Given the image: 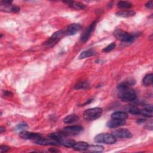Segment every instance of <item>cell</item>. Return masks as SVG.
<instances>
[{
    "instance_id": "cell-1",
    "label": "cell",
    "mask_w": 153,
    "mask_h": 153,
    "mask_svg": "<svg viewBox=\"0 0 153 153\" xmlns=\"http://www.w3.org/2000/svg\"><path fill=\"white\" fill-rule=\"evenodd\" d=\"M118 97L124 102H131L136 99V93L135 91L120 83L118 85Z\"/></svg>"
},
{
    "instance_id": "cell-2",
    "label": "cell",
    "mask_w": 153,
    "mask_h": 153,
    "mask_svg": "<svg viewBox=\"0 0 153 153\" xmlns=\"http://www.w3.org/2000/svg\"><path fill=\"white\" fill-rule=\"evenodd\" d=\"M114 35L118 40H120V41L126 43H130L134 41L135 38L138 36V34L129 33L121 29H117L114 31Z\"/></svg>"
},
{
    "instance_id": "cell-3",
    "label": "cell",
    "mask_w": 153,
    "mask_h": 153,
    "mask_svg": "<svg viewBox=\"0 0 153 153\" xmlns=\"http://www.w3.org/2000/svg\"><path fill=\"white\" fill-rule=\"evenodd\" d=\"M102 109L101 108H93L86 109L83 113V117L85 120L93 121L102 115Z\"/></svg>"
},
{
    "instance_id": "cell-4",
    "label": "cell",
    "mask_w": 153,
    "mask_h": 153,
    "mask_svg": "<svg viewBox=\"0 0 153 153\" xmlns=\"http://www.w3.org/2000/svg\"><path fill=\"white\" fill-rule=\"evenodd\" d=\"M117 140V138L110 133H100L96 136L94 137V141L97 143H103L105 144L111 145L115 143Z\"/></svg>"
},
{
    "instance_id": "cell-5",
    "label": "cell",
    "mask_w": 153,
    "mask_h": 153,
    "mask_svg": "<svg viewBox=\"0 0 153 153\" xmlns=\"http://www.w3.org/2000/svg\"><path fill=\"white\" fill-rule=\"evenodd\" d=\"M83 128L81 126H69L64 127L59 133L63 137L76 136L82 131Z\"/></svg>"
},
{
    "instance_id": "cell-6",
    "label": "cell",
    "mask_w": 153,
    "mask_h": 153,
    "mask_svg": "<svg viewBox=\"0 0 153 153\" xmlns=\"http://www.w3.org/2000/svg\"><path fill=\"white\" fill-rule=\"evenodd\" d=\"M65 35V30H59L54 32L45 42L46 47H51L54 46Z\"/></svg>"
},
{
    "instance_id": "cell-7",
    "label": "cell",
    "mask_w": 153,
    "mask_h": 153,
    "mask_svg": "<svg viewBox=\"0 0 153 153\" xmlns=\"http://www.w3.org/2000/svg\"><path fill=\"white\" fill-rule=\"evenodd\" d=\"M96 25V21L95 20L93 23H91V24H90L89 26L82 32V33L80 36V41L81 42H85L89 39L91 33H93L95 28Z\"/></svg>"
},
{
    "instance_id": "cell-8",
    "label": "cell",
    "mask_w": 153,
    "mask_h": 153,
    "mask_svg": "<svg viewBox=\"0 0 153 153\" xmlns=\"http://www.w3.org/2000/svg\"><path fill=\"white\" fill-rule=\"evenodd\" d=\"M19 136L23 139L26 140H36L40 138H41V135L39 133H33L27 131L26 130H22L19 133Z\"/></svg>"
},
{
    "instance_id": "cell-9",
    "label": "cell",
    "mask_w": 153,
    "mask_h": 153,
    "mask_svg": "<svg viewBox=\"0 0 153 153\" xmlns=\"http://www.w3.org/2000/svg\"><path fill=\"white\" fill-rule=\"evenodd\" d=\"M116 138L128 139L132 137L131 133L126 128H120L115 130L112 133Z\"/></svg>"
},
{
    "instance_id": "cell-10",
    "label": "cell",
    "mask_w": 153,
    "mask_h": 153,
    "mask_svg": "<svg viewBox=\"0 0 153 153\" xmlns=\"http://www.w3.org/2000/svg\"><path fill=\"white\" fill-rule=\"evenodd\" d=\"M35 142L38 144V145H44V146H47V145H60V143L54 139L53 138L48 137V138H40L36 140L35 141Z\"/></svg>"
},
{
    "instance_id": "cell-11",
    "label": "cell",
    "mask_w": 153,
    "mask_h": 153,
    "mask_svg": "<svg viewBox=\"0 0 153 153\" xmlns=\"http://www.w3.org/2000/svg\"><path fill=\"white\" fill-rule=\"evenodd\" d=\"M81 26L79 23H72L69 25L65 30V35H74L76 33L81 29Z\"/></svg>"
},
{
    "instance_id": "cell-12",
    "label": "cell",
    "mask_w": 153,
    "mask_h": 153,
    "mask_svg": "<svg viewBox=\"0 0 153 153\" xmlns=\"http://www.w3.org/2000/svg\"><path fill=\"white\" fill-rule=\"evenodd\" d=\"M126 123V120L112 118V120L108 121L106 125L109 128H117V127L124 126L125 125Z\"/></svg>"
},
{
    "instance_id": "cell-13",
    "label": "cell",
    "mask_w": 153,
    "mask_h": 153,
    "mask_svg": "<svg viewBox=\"0 0 153 153\" xmlns=\"http://www.w3.org/2000/svg\"><path fill=\"white\" fill-rule=\"evenodd\" d=\"M140 114L147 118L152 117V106L151 105H147L142 109H140Z\"/></svg>"
},
{
    "instance_id": "cell-14",
    "label": "cell",
    "mask_w": 153,
    "mask_h": 153,
    "mask_svg": "<svg viewBox=\"0 0 153 153\" xmlns=\"http://www.w3.org/2000/svg\"><path fill=\"white\" fill-rule=\"evenodd\" d=\"M88 146V143L85 142H78L75 143V145L73 147V149L75 151H84L87 150Z\"/></svg>"
},
{
    "instance_id": "cell-15",
    "label": "cell",
    "mask_w": 153,
    "mask_h": 153,
    "mask_svg": "<svg viewBox=\"0 0 153 153\" xmlns=\"http://www.w3.org/2000/svg\"><path fill=\"white\" fill-rule=\"evenodd\" d=\"M68 5L72 9L75 10H83L86 8V6L82 3L74 1H67L66 2Z\"/></svg>"
},
{
    "instance_id": "cell-16",
    "label": "cell",
    "mask_w": 153,
    "mask_h": 153,
    "mask_svg": "<svg viewBox=\"0 0 153 153\" xmlns=\"http://www.w3.org/2000/svg\"><path fill=\"white\" fill-rule=\"evenodd\" d=\"M96 54V52L93 49H88L85 51H83L79 56L78 58L79 59H82L85 58H87L91 56H93Z\"/></svg>"
},
{
    "instance_id": "cell-17",
    "label": "cell",
    "mask_w": 153,
    "mask_h": 153,
    "mask_svg": "<svg viewBox=\"0 0 153 153\" xmlns=\"http://www.w3.org/2000/svg\"><path fill=\"white\" fill-rule=\"evenodd\" d=\"M79 117L75 114H71L65 117L63 119V122L65 124H71L78 121Z\"/></svg>"
},
{
    "instance_id": "cell-18",
    "label": "cell",
    "mask_w": 153,
    "mask_h": 153,
    "mask_svg": "<svg viewBox=\"0 0 153 153\" xmlns=\"http://www.w3.org/2000/svg\"><path fill=\"white\" fill-rule=\"evenodd\" d=\"M135 12L131 10H124V11H120L116 13V15L119 17H132L135 15Z\"/></svg>"
},
{
    "instance_id": "cell-19",
    "label": "cell",
    "mask_w": 153,
    "mask_h": 153,
    "mask_svg": "<svg viewBox=\"0 0 153 153\" xmlns=\"http://www.w3.org/2000/svg\"><path fill=\"white\" fill-rule=\"evenodd\" d=\"M111 118L120 119V120H126L128 118V115L125 112L117 111L112 114Z\"/></svg>"
},
{
    "instance_id": "cell-20",
    "label": "cell",
    "mask_w": 153,
    "mask_h": 153,
    "mask_svg": "<svg viewBox=\"0 0 153 153\" xmlns=\"http://www.w3.org/2000/svg\"><path fill=\"white\" fill-rule=\"evenodd\" d=\"M103 149H104V147L102 145H88L86 151L91 152H102Z\"/></svg>"
},
{
    "instance_id": "cell-21",
    "label": "cell",
    "mask_w": 153,
    "mask_h": 153,
    "mask_svg": "<svg viewBox=\"0 0 153 153\" xmlns=\"http://www.w3.org/2000/svg\"><path fill=\"white\" fill-rule=\"evenodd\" d=\"M142 84L144 86L148 87L152 84V74H147L142 79Z\"/></svg>"
},
{
    "instance_id": "cell-22",
    "label": "cell",
    "mask_w": 153,
    "mask_h": 153,
    "mask_svg": "<svg viewBox=\"0 0 153 153\" xmlns=\"http://www.w3.org/2000/svg\"><path fill=\"white\" fill-rule=\"evenodd\" d=\"M89 87V84L86 81H81L78 82L75 85V89L79 90V89H85Z\"/></svg>"
},
{
    "instance_id": "cell-23",
    "label": "cell",
    "mask_w": 153,
    "mask_h": 153,
    "mask_svg": "<svg viewBox=\"0 0 153 153\" xmlns=\"http://www.w3.org/2000/svg\"><path fill=\"white\" fill-rule=\"evenodd\" d=\"M117 6L120 8L128 9L132 7V4L128 1H120L118 2Z\"/></svg>"
},
{
    "instance_id": "cell-24",
    "label": "cell",
    "mask_w": 153,
    "mask_h": 153,
    "mask_svg": "<svg viewBox=\"0 0 153 153\" xmlns=\"http://www.w3.org/2000/svg\"><path fill=\"white\" fill-rule=\"evenodd\" d=\"M75 143L76 142H75V140H72V139H67V140L63 139V140L61 143V145L65 147H67V148H73L74 146L75 145Z\"/></svg>"
},
{
    "instance_id": "cell-25",
    "label": "cell",
    "mask_w": 153,
    "mask_h": 153,
    "mask_svg": "<svg viewBox=\"0 0 153 153\" xmlns=\"http://www.w3.org/2000/svg\"><path fill=\"white\" fill-rule=\"evenodd\" d=\"M128 112L133 115H139L140 114V109L136 106H131L128 108Z\"/></svg>"
},
{
    "instance_id": "cell-26",
    "label": "cell",
    "mask_w": 153,
    "mask_h": 153,
    "mask_svg": "<svg viewBox=\"0 0 153 153\" xmlns=\"http://www.w3.org/2000/svg\"><path fill=\"white\" fill-rule=\"evenodd\" d=\"M116 47V44L115 42H112L111 44H109L108 45H107L106 47H105L103 49V51L105 52V53H108V52H110L112 50H113Z\"/></svg>"
},
{
    "instance_id": "cell-27",
    "label": "cell",
    "mask_w": 153,
    "mask_h": 153,
    "mask_svg": "<svg viewBox=\"0 0 153 153\" xmlns=\"http://www.w3.org/2000/svg\"><path fill=\"white\" fill-rule=\"evenodd\" d=\"M27 127V124L26 123H20L17 124L16 127H15V130L19 131V130H25L26 128Z\"/></svg>"
},
{
    "instance_id": "cell-28",
    "label": "cell",
    "mask_w": 153,
    "mask_h": 153,
    "mask_svg": "<svg viewBox=\"0 0 153 153\" xmlns=\"http://www.w3.org/2000/svg\"><path fill=\"white\" fill-rule=\"evenodd\" d=\"M10 149V148L7 145H1L0 146V152L1 153L7 152Z\"/></svg>"
},
{
    "instance_id": "cell-29",
    "label": "cell",
    "mask_w": 153,
    "mask_h": 153,
    "mask_svg": "<svg viewBox=\"0 0 153 153\" xmlns=\"http://www.w3.org/2000/svg\"><path fill=\"white\" fill-rule=\"evenodd\" d=\"M152 6H153V1H148V2H146L145 4V7L149 9H151L152 8Z\"/></svg>"
},
{
    "instance_id": "cell-30",
    "label": "cell",
    "mask_w": 153,
    "mask_h": 153,
    "mask_svg": "<svg viewBox=\"0 0 153 153\" xmlns=\"http://www.w3.org/2000/svg\"><path fill=\"white\" fill-rule=\"evenodd\" d=\"M3 94H4V96H8V97H10V96H13V93H12L11 91H7V90L4 91L3 92Z\"/></svg>"
},
{
    "instance_id": "cell-31",
    "label": "cell",
    "mask_w": 153,
    "mask_h": 153,
    "mask_svg": "<svg viewBox=\"0 0 153 153\" xmlns=\"http://www.w3.org/2000/svg\"><path fill=\"white\" fill-rule=\"evenodd\" d=\"M49 151L51 152H59V151L56 148H50L49 149Z\"/></svg>"
},
{
    "instance_id": "cell-32",
    "label": "cell",
    "mask_w": 153,
    "mask_h": 153,
    "mask_svg": "<svg viewBox=\"0 0 153 153\" xmlns=\"http://www.w3.org/2000/svg\"><path fill=\"white\" fill-rule=\"evenodd\" d=\"M5 127H4L3 126H1V127H0V133L1 134L4 131H5Z\"/></svg>"
}]
</instances>
